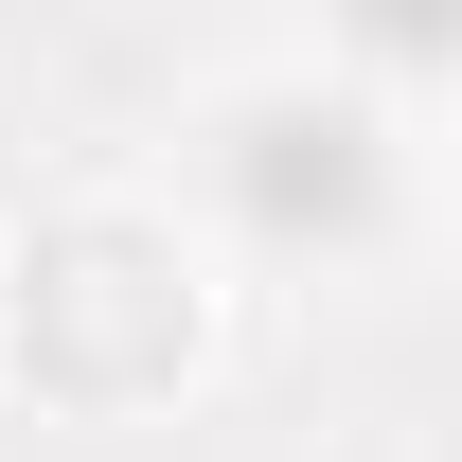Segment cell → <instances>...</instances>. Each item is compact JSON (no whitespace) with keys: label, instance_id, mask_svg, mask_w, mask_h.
<instances>
[{"label":"cell","instance_id":"obj_1","mask_svg":"<svg viewBox=\"0 0 462 462\" xmlns=\"http://www.w3.org/2000/svg\"><path fill=\"white\" fill-rule=\"evenodd\" d=\"M214 178H231V214L267 231V249H320V231H374V125H356V107H302V89H267V107H231Z\"/></svg>","mask_w":462,"mask_h":462}]
</instances>
